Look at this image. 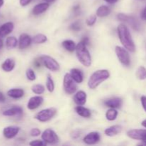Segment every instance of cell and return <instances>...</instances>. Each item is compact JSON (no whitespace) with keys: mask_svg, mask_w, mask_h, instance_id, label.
Masks as SVG:
<instances>
[{"mask_svg":"<svg viewBox=\"0 0 146 146\" xmlns=\"http://www.w3.org/2000/svg\"><path fill=\"white\" fill-rule=\"evenodd\" d=\"M117 32L123 46L130 52H135L136 48L128 27L124 24H120L117 27Z\"/></svg>","mask_w":146,"mask_h":146,"instance_id":"1","label":"cell"},{"mask_svg":"<svg viewBox=\"0 0 146 146\" xmlns=\"http://www.w3.org/2000/svg\"><path fill=\"white\" fill-rule=\"evenodd\" d=\"M76 55L78 61L86 67L91 66L92 63L91 54L87 48V45L81 40L76 45Z\"/></svg>","mask_w":146,"mask_h":146,"instance_id":"2","label":"cell"},{"mask_svg":"<svg viewBox=\"0 0 146 146\" xmlns=\"http://www.w3.org/2000/svg\"><path fill=\"white\" fill-rule=\"evenodd\" d=\"M110 72L106 69H100L94 71L88 81V86L91 89H95L102 83L110 78Z\"/></svg>","mask_w":146,"mask_h":146,"instance_id":"3","label":"cell"},{"mask_svg":"<svg viewBox=\"0 0 146 146\" xmlns=\"http://www.w3.org/2000/svg\"><path fill=\"white\" fill-rule=\"evenodd\" d=\"M77 83L74 80V78L71 77L70 73H66L64 76L63 80V87L68 95H73L75 94L77 91Z\"/></svg>","mask_w":146,"mask_h":146,"instance_id":"4","label":"cell"},{"mask_svg":"<svg viewBox=\"0 0 146 146\" xmlns=\"http://www.w3.org/2000/svg\"><path fill=\"white\" fill-rule=\"evenodd\" d=\"M115 52L118 61L124 66H129L131 64V57H130L129 51L124 48L123 46H116L115 48Z\"/></svg>","mask_w":146,"mask_h":146,"instance_id":"5","label":"cell"},{"mask_svg":"<svg viewBox=\"0 0 146 146\" xmlns=\"http://www.w3.org/2000/svg\"><path fill=\"white\" fill-rule=\"evenodd\" d=\"M57 110L55 108H54V107L45 108V109L41 110L39 112L37 113L35 115V117H34V118H35V119H36L37 121H39V122L45 123L52 119V118L55 116Z\"/></svg>","mask_w":146,"mask_h":146,"instance_id":"6","label":"cell"},{"mask_svg":"<svg viewBox=\"0 0 146 146\" xmlns=\"http://www.w3.org/2000/svg\"><path fill=\"white\" fill-rule=\"evenodd\" d=\"M40 58L42 61L43 65L49 71L56 72V71H58L60 70L59 64L53 57L48 55H43Z\"/></svg>","mask_w":146,"mask_h":146,"instance_id":"7","label":"cell"},{"mask_svg":"<svg viewBox=\"0 0 146 146\" xmlns=\"http://www.w3.org/2000/svg\"><path fill=\"white\" fill-rule=\"evenodd\" d=\"M41 139L46 144H56L59 142V137L52 129L47 128L41 133Z\"/></svg>","mask_w":146,"mask_h":146,"instance_id":"8","label":"cell"},{"mask_svg":"<svg viewBox=\"0 0 146 146\" xmlns=\"http://www.w3.org/2000/svg\"><path fill=\"white\" fill-rule=\"evenodd\" d=\"M117 18L119 21H125V22L128 23L131 26L133 29L136 31H140L141 29V24L138 20L133 16L127 15V14H123V13H120L117 15Z\"/></svg>","mask_w":146,"mask_h":146,"instance_id":"9","label":"cell"},{"mask_svg":"<svg viewBox=\"0 0 146 146\" xmlns=\"http://www.w3.org/2000/svg\"><path fill=\"white\" fill-rule=\"evenodd\" d=\"M128 138L137 141H143L146 137V129H131L127 131Z\"/></svg>","mask_w":146,"mask_h":146,"instance_id":"10","label":"cell"},{"mask_svg":"<svg viewBox=\"0 0 146 146\" xmlns=\"http://www.w3.org/2000/svg\"><path fill=\"white\" fill-rule=\"evenodd\" d=\"M100 140H101V135L99 133L94 131V132H91L87 134L84 138L83 141L84 143L87 145H94V144L98 143Z\"/></svg>","mask_w":146,"mask_h":146,"instance_id":"11","label":"cell"},{"mask_svg":"<svg viewBox=\"0 0 146 146\" xmlns=\"http://www.w3.org/2000/svg\"><path fill=\"white\" fill-rule=\"evenodd\" d=\"M44 102V98L41 96H34L31 97L27 103V108L29 110H35L38 108Z\"/></svg>","mask_w":146,"mask_h":146,"instance_id":"12","label":"cell"},{"mask_svg":"<svg viewBox=\"0 0 146 146\" xmlns=\"http://www.w3.org/2000/svg\"><path fill=\"white\" fill-rule=\"evenodd\" d=\"M20 131V128L16 125H10L5 127L3 130V135L7 139H11L17 136Z\"/></svg>","mask_w":146,"mask_h":146,"instance_id":"13","label":"cell"},{"mask_svg":"<svg viewBox=\"0 0 146 146\" xmlns=\"http://www.w3.org/2000/svg\"><path fill=\"white\" fill-rule=\"evenodd\" d=\"M31 43H32V38L29 34L25 33L21 34L19 38V48L20 49H25L31 45Z\"/></svg>","mask_w":146,"mask_h":146,"instance_id":"14","label":"cell"},{"mask_svg":"<svg viewBox=\"0 0 146 146\" xmlns=\"http://www.w3.org/2000/svg\"><path fill=\"white\" fill-rule=\"evenodd\" d=\"M14 29V23L8 21L0 26V37H5L11 34Z\"/></svg>","mask_w":146,"mask_h":146,"instance_id":"15","label":"cell"},{"mask_svg":"<svg viewBox=\"0 0 146 146\" xmlns=\"http://www.w3.org/2000/svg\"><path fill=\"white\" fill-rule=\"evenodd\" d=\"M50 4L49 3L44 1V2L38 3V4H36L34 7L32 9V14L34 16H38L41 15V14L45 12L48 8H49Z\"/></svg>","mask_w":146,"mask_h":146,"instance_id":"16","label":"cell"},{"mask_svg":"<svg viewBox=\"0 0 146 146\" xmlns=\"http://www.w3.org/2000/svg\"><path fill=\"white\" fill-rule=\"evenodd\" d=\"M87 95L86 93L84 91H78L74 94V101L75 104L78 106H84L86 103Z\"/></svg>","mask_w":146,"mask_h":146,"instance_id":"17","label":"cell"},{"mask_svg":"<svg viewBox=\"0 0 146 146\" xmlns=\"http://www.w3.org/2000/svg\"><path fill=\"white\" fill-rule=\"evenodd\" d=\"M104 104L106 106L109 107V108L118 109L122 106L123 100L122 98H119V97H114V98H109L107 101H106Z\"/></svg>","mask_w":146,"mask_h":146,"instance_id":"18","label":"cell"},{"mask_svg":"<svg viewBox=\"0 0 146 146\" xmlns=\"http://www.w3.org/2000/svg\"><path fill=\"white\" fill-rule=\"evenodd\" d=\"M122 131V127L119 125H114L108 127L105 130L104 133L108 137H113L121 133Z\"/></svg>","mask_w":146,"mask_h":146,"instance_id":"19","label":"cell"},{"mask_svg":"<svg viewBox=\"0 0 146 146\" xmlns=\"http://www.w3.org/2000/svg\"><path fill=\"white\" fill-rule=\"evenodd\" d=\"M70 74L77 84H81L84 81V73L78 68H71L70 71Z\"/></svg>","mask_w":146,"mask_h":146,"instance_id":"20","label":"cell"},{"mask_svg":"<svg viewBox=\"0 0 146 146\" xmlns=\"http://www.w3.org/2000/svg\"><path fill=\"white\" fill-rule=\"evenodd\" d=\"M23 113V109L19 106H14L3 112L4 116H18Z\"/></svg>","mask_w":146,"mask_h":146,"instance_id":"21","label":"cell"},{"mask_svg":"<svg viewBox=\"0 0 146 146\" xmlns=\"http://www.w3.org/2000/svg\"><path fill=\"white\" fill-rule=\"evenodd\" d=\"M16 63L13 58H8L2 63L1 64V68L5 72H11L15 68Z\"/></svg>","mask_w":146,"mask_h":146,"instance_id":"22","label":"cell"},{"mask_svg":"<svg viewBox=\"0 0 146 146\" xmlns=\"http://www.w3.org/2000/svg\"><path fill=\"white\" fill-rule=\"evenodd\" d=\"M7 95L10 98L19 99L24 96V91L22 88H11L7 91Z\"/></svg>","mask_w":146,"mask_h":146,"instance_id":"23","label":"cell"},{"mask_svg":"<svg viewBox=\"0 0 146 146\" xmlns=\"http://www.w3.org/2000/svg\"><path fill=\"white\" fill-rule=\"evenodd\" d=\"M75 111L78 115L83 118H88L91 116V112L88 108H85L83 106H78L75 108Z\"/></svg>","mask_w":146,"mask_h":146,"instance_id":"24","label":"cell"},{"mask_svg":"<svg viewBox=\"0 0 146 146\" xmlns=\"http://www.w3.org/2000/svg\"><path fill=\"white\" fill-rule=\"evenodd\" d=\"M111 12V10L109 7L106 5H101L96 10V16L98 17H106L109 15Z\"/></svg>","mask_w":146,"mask_h":146,"instance_id":"25","label":"cell"},{"mask_svg":"<svg viewBox=\"0 0 146 146\" xmlns=\"http://www.w3.org/2000/svg\"><path fill=\"white\" fill-rule=\"evenodd\" d=\"M76 45L77 44H76L75 41L71 39L64 40L62 42V46L64 47V49L69 51V52H74V51H75L76 48Z\"/></svg>","mask_w":146,"mask_h":146,"instance_id":"26","label":"cell"},{"mask_svg":"<svg viewBox=\"0 0 146 146\" xmlns=\"http://www.w3.org/2000/svg\"><path fill=\"white\" fill-rule=\"evenodd\" d=\"M6 47L8 49H12L16 48L19 44V41L15 36H9L6 39Z\"/></svg>","mask_w":146,"mask_h":146,"instance_id":"27","label":"cell"},{"mask_svg":"<svg viewBox=\"0 0 146 146\" xmlns=\"http://www.w3.org/2000/svg\"><path fill=\"white\" fill-rule=\"evenodd\" d=\"M118 115V112L115 108H111L108 109L106 113V118L109 121H113L117 118Z\"/></svg>","mask_w":146,"mask_h":146,"instance_id":"28","label":"cell"},{"mask_svg":"<svg viewBox=\"0 0 146 146\" xmlns=\"http://www.w3.org/2000/svg\"><path fill=\"white\" fill-rule=\"evenodd\" d=\"M48 38L45 34H37L32 38V42L36 44H41L46 42Z\"/></svg>","mask_w":146,"mask_h":146,"instance_id":"29","label":"cell"},{"mask_svg":"<svg viewBox=\"0 0 146 146\" xmlns=\"http://www.w3.org/2000/svg\"><path fill=\"white\" fill-rule=\"evenodd\" d=\"M135 76L138 80L143 81L146 79V68L144 66H139L136 70Z\"/></svg>","mask_w":146,"mask_h":146,"instance_id":"30","label":"cell"},{"mask_svg":"<svg viewBox=\"0 0 146 146\" xmlns=\"http://www.w3.org/2000/svg\"><path fill=\"white\" fill-rule=\"evenodd\" d=\"M46 89L48 90L50 93L54 92V89H55L54 81L50 74H48V75L47 76L46 81Z\"/></svg>","mask_w":146,"mask_h":146,"instance_id":"31","label":"cell"},{"mask_svg":"<svg viewBox=\"0 0 146 146\" xmlns=\"http://www.w3.org/2000/svg\"><path fill=\"white\" fill-rule=\"evenodd\" d=\"M31 91L36 95H41L45 92V87L42 84H35L31 87Z\"/></svg>","mask_w":146,"mask_h":146,"instance_id":"32","label":"cell"},{"mask_svg":"<svg viewBox=\"0 0 146 146\" xmlns=\"http://www.w3.org/2000/svg\"><path fill=\"white\" fill-rule=\"evenodd\" d=\"M26 76H27V79L31 81H35L36 78V75L35 72L31 68H28L26 71Z\"/></svg>","mask_w":146,"mask_h":146,"instance_id":"33","label":"cell"},{"mask_svg":"<svg viewBox=\"0 0 146 146\" xmlns=\"http://www.w3.org/2000/svg\"><path fill=\"white\" fill-rule=\"evenodd\" d=\"M97 20V16L96 14H92V15H90L88 18L86 20V25L88 27H92L94 24H96Z\"/></svg>","mask_w":146,"mask_h":146,"instance_id":"34","label":"cell"},{"mask_svg":"<svg viewBox=\"0 0 146 146\" xmlns=\"http://www.w3.org/2000/svg\"><path fill=\"white\" fill-rule=\"evenodd\" d=\"M29 145L32 146H44L46 145V143L43 140H34L29 143Z\"/></svg>","mask_w":146,"mask_h":146,"instance_id":"35","label":"cell"},{"mask_svg":"<svg viewBox=\"0 0 146 146\" xmlns=\"http://www.w3.org/2000/svg\"><path fill=\"white\" fill-rule=\"evenodd\" d=\"M70 28H71V29H72L73 31H80L81 29V24L79 21H75V22H74L71 26H70Z\"/></svg>","mask_w":146,"mask_h":146,"instance_id":"36","label":"cell"},{"mask_svg":"<svg viewBox=\"0 0 146 146\" xmlns=\"http://www.w3.org/2000/svg\"><path fill=\"white\" fill-rule=\"evenodd\" d=\"M30 135L32 137H38L41 135V131L38 128H34L30 131Z\"/></svg>","mask_w":146,"mask_h":146,"instance_id":"37","label":"cell"},{"mask_svg":"<svg viewBox=\"0 0 146 146\" xmlns=\"http://www.w3.org/2000/svg\"><path fill=\"white\" fill-rule=\"evenodd\" d=\"M141 105H142L144 111L146 112V96H141Z\"/></svg>","mask_w":146,"mask_h":146,"instance_id":"38","label":"cell"},{"mask_svg":"<svg viewBox=\"0 0 146 146\" xmlns=\"http://www.w3.org/2000/svg\"><path fill=\"white\" fill-rule=\"evenodd\" d=\"M33 0H19V4L21 7H27Z\"/></svg>","mask_w":146,"mask_h":146,"instance_id":"39","label":"cell"},{"mask_svg":"<svg viewBox=\"0 0 146 146\" xmlns=\"http://www.w3.org/2000/svg\"><path fill=\"white\" fill-rule=\"evenodd\" d=\"M141 18H142V19L146 21V5L143 9L142 12H141Z\"/></svg>","mask_w":146,"mask_h":146,"instance_id":"40","label":"cell"},{"mask_svg":"<svg viewBox=\"0 0 146 146\" xmlns=\"http://www.w3.org/2000/svg\"><path fill=\"white\" fill-rule=\"evenodd\" d=\"M79 136H80V133L78 131H74L73 133L71 134V137H72L73 138H77Z\"/></svg>","mask_w":146,"mask_h":146,"instance_id":"41","label":"cell"},{"mask_svg":"<svg viewBox=\"0 0 146 146\" xmlns=\"http://www.w3.org/2000/svg\"><path fill=\"white\" fill-rule=\"evenodd\" d=\"M5 101H6V98L5 96H4V94L0 91V103H4L5 102Z\"/></svg>","mask_w":146,"mask_h":146,"instance_id":"42","label":"cell"},{"mask_svg":"<svg viewBox=\"0 0 146 146\" xmlns=\"http://www.w3.org/2000/svg\"><path fill=\"white\" fill-rule=\"evenodd\" d=\"M104 1H105L106 3H108V4H115L116 2H118V0H104Z\"/></svg>","mask_w":146,"mask_h":146,"instance_id":"43","label":"cell"},{"mask_svg":"<svg viewBox=\"0 0 146 146\" xmlns=\"http://www.w3.org/2000/svg\"><path fill=\"white\" fill-rule=\"evenodd\" d=\"M141 125H142V126H143L144 128H146V119L142 121V123H141Z\"/></svg>","mask_w":146,"mask_h":146,"instance_id":"44","label":"cell"},{"mask_svg":"<svg viewBox=\"0 0 146 146\" xmlns=\"http://www.w3.org/2000/svg\"><path fill=\"white\" fill-rule=\"evenodd\" d=\"M3 46H4V44H3V41H2V39L1 38V37H0V49L3 48Z\"/></svg>","mask_w":146,"mask_h":146,"instance_id":"45","label":"cell"},{"mask_svg":"<svg viewBox=\"0 0 146 146\" xmlns=\"http://www.w3.org/2000/svg\"><path fill=\"white\" fill-rule=\"evenodd\" d=\"M45 1H46V2L49 3V4H51V3H53L55 1H56V0H44Z\"/></svg>","mask_w":146,"mask_h":146,"instance_id":"46","label":"cell"},{"mask_svg":"<svg viewBox=\"0 0 146 146\" xmlns=\"http://www.w3.org/2000/svg\"><path fill=\"white\" fill-rule=\"evenodd\" d=\"M4 0H0V8L4 5Z\"/></svg>","mask_w":146,"mask_h":146,"instance_id":"47","label":"cell"}]
</instances>
